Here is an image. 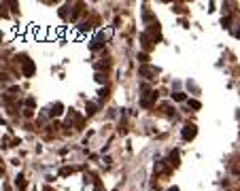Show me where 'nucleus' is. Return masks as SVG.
Returning <instances> with one entry per match:
<instances>
[{
  "label": "nucleus",
  "mask_w": 240,
  "mask_h": 191,
  "mask_svg": "<svg viewBox=\"0 0 240 191\" xmlns=\"http://www.w3.org/2000/svg\"><path fill=\"white\" fill-rule=\"evenodd\" d=\"M70 172H72V168H64L60 174H62V176H66V174H70Z\"/></svg>",
  "instance_id": "1a4fd4ad"
},
{
  "label": "nucleus",
  "mask_w": 240,
  "mask_h": 191,
  "mask_svg": "<svg viewBox=\"0 0 240 191\" xmlns=\"http://www.w3.org/2000/svg\"><path fill=\"white\" fill-rule=\"evenodd\" d=\"M17 187H21V189L26 187V180H24V176H17Z\"/></svg>",
  "instance_id": "0eeeda50"
},
{
  "label": "nucleus",
  "mask_w": 240,
  "mask_h": 191,
  "mask_svg": "<svg viewBox=\"0 0 240 191\" xmlns=\"http://www.w3.org/2000/svg\"><path fill=\"white\" fill-rule=\"evenodd\" d=\"M170 163H179V151H174V155H170Z\"/></svg>",
  "instance_id": "39448f33"
},
{
  "label": "nucleus",
  "mask_w": 240,
  "mask_h": 191,
  "mask_svg": "<svg viewBox=\"0 0 240 191\" xmlns=\"http://www.w3.org/2000/svg\"><path fill=\"white\" fill-rule=\"evenodd\" d=\"M189 106H191V108H196V111H198V108H200V102H198V100H189Z\"/></svg>",
  "instance_id": "423d86ee"
},
{
  "label": "nucleus",
  "mask_w": 240,
  "mask_h": 191,
  "mask_svg": "<svg viewBox=\"0 0 240 191\" xmlns=\"http://www.w3.org/2000/svg\"><path fill=\"white\" fill-rule=\"evenodd\" d=\"M196 132H198V130H196V125H191V123H189V125H185V128H183V138H185V140H191V138L196 136Z\"/></svg>",
  "instance_id": "f257e3e1"
},
{
  "label": "nucleus",
  "mask_w": 240,
  "mask_h": 191,
  "mask_svg": "<svg viewBox=\"0 0 240 191\" xmlns=\"http://www.w3.org/2000/svg\"><path fill=\"white\" fill-rule=\"evenodd\" d=\"M174 100H179V102H181V100H185V96L179 91V93H174Z\"/></svg>",
  "instance_id": "6e6552de"
},
{
  "label": "nucleus",
  "mask_w": 240,
  "mask_h": 191,
  "mask_svg": "<svg viewBox=\"0 0 240 191\" xmlns=\"http://www.w3.org/2000/svg\"><path fill=\"white\" fill-rule=\"evenodd\" d=\"M32 72H34V64L26 60V64H24V74H26V76H30Z\"/></svg>",
  "instance_id": "7ed1b4c3"
},
{
  "label": "nucleus",
  "mask_w": 240,
  "mask_h": 191,
  "mask_svg": "<svg viewBox=\"0 0 240 191\" xmlns=\"http://www.w3.org/2000/svg\"><path fill=\"white\" fill-rule=\"evenodd\" d=\"M102 45H104V34L96 36V38L91 40V45H89V47H91V49H98V47H102Z\"/></svg>",
  "instance_id": "f03ea898"
},
{
  "label": "nucleus",
  "mask_w": 240,
  "mask_h": 191,
  "mask_svg": "<svg viewBox=\"0 0 240 191\" xmlns=\"http://www.w3.org/2000/svg\"><path fill=\"white\" fill-rule=\"evenodd\" d=\"M49 113H51V115H55V117H58V115H62V104H53Z\"/></svg>",
  "instance_id": "20e7f679"
},
{
  "label": "nucleus",
  "mask_w": 240,
  "mask_h": 191,
  "mask_svg": "<svg viewBox=\"0 0 240 191\" xmlns=\"http://www.w3.org/2000/svg\"><path fill=\"white\" fill-rule=\"evenodd\" d=\"M168 191H179V189H176V187H172V189H168Z\"/></svg>",
  "instance_id": "9d476101"
}]
</instances>
